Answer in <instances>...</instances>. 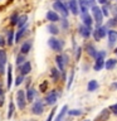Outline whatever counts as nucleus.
Segmentation results:
<instances>
[{"instance_id": "obj_1", "label": "nucleus", "mask_w": 117, "mask_h": 121, "mask_svg": "<svg viewBox=\"0 0 117 121\" xmlns=\"http://www.w3.org/2000/svg\"><path fill=\"white\" fill-rule=\"evenodd\" d=\"M59 97H60V92L58 90H50L49 92L45 93L43 102L47 106H55V104H57V101H58Z\"/></svg>"}, {"instance_id": "obj_2", "label": "nucleus", "mask_w": 117, "mask_h": 121, "mask_svg": "<svg viewBox=\"0 0 117 121\" xmlns=\"http://www.w3.org/2000/svg\"><path fill=\"white\" fill-rule=\"evenodd\" d=\"M44 110H45V104L43 102V100L42 98H35L32 104V107H30V113L34 116H40L44 112Z\"/></svg>"}, {"instance_id": "obj_3", "label": "nucleus", "mask_w": 117, "mask_h": 121, "mask_svg": "<svg viewBox=\"0 0 117 121\" xmlns=\"http://www.w3.org/2000/svg\"><path fill=\"white\" fill-rule=\"evenodd\" d=\"M53 10L58 15H62L63 18H67L69 15V10H68L67 4L63 1H53Z\"/></svg>"}, {"instance_id": "obj_4", "label": "nucleus", "mask_w": 117, "mask_h": 121, "mask_svg": "<svg viewBox=\"0 0 117 121\" xmlns=\"http://www.w3.org/2000/svg\"><path fill=\"white\" fill-rule=\"evenodd\" d=\"M15 101H17V106L20 111H24L26 107V97H25V90H18L17 91V96H15Z\"/></svg>"}, {"instance_id": "obj_5", "label": "nucleus", "mask_w": 117, "mask_h": 121, "mask_svg": "<svg viewBox=\"0 0 117 121\" xmlns=\"http://www.w3.org/2000/svg\"><path fill=\"white\" fill-rule=\"evenodd\" d=\"M48 45H49V48H50L52 51L60 53L62 49H63V47H64V40L58 39L57 37H50L48 39Z\"/></svg>"}, {"instance_id": "obj_6", "label": "nucleus", "mask_w": 117, "mask_h": 121, "mask_svg": "<svg viewBox=\"0 0 117 121\" xmlns=\"http://www.w3.org/2000/svg\"><path fill=\"white\" fill-rule=\"evenodd\" d=\"M104 57H106V52L104 51L97 52L96 62H94V66H93V69L96 71V72L102 71V68L104 67Z\"/></svg>"}, {"instance_id": "obj_7", "label": "nucleus", "mask_w": 117, "mask_h": 121, "mask_svg": "<svg viewBox=\"0 0 117 121\" xmlns=\"http://www.w3.org/2000/svg\"><path fill=\"white\" fill-rule=\"evenodd\" d=\"M91 9H92V19H93V22H96L97 26L102 25V23H103V15H102L101 8L96 5V6L91 8Z\"/></svg>"}, {"instance_id": "obj_8", "label": "nucleus", "mask_w": 117, "mask_h": 121, "mask_svg": "<svg viewBox=\"0 0 117 121\" xmlns=\"http://www.w3.org/2000/svg\"><path fill=\"white\" fill-rule=\"evenodd\" d=\"M29 33L28 30V24L24 25L23 28H19L17 32H15V35H14V43H20L23 42V38H25V35Z\"/></svg>"}, {"instance_id": "obj_9", "label": "nucleus", "mask_w": 117, "mask_h": 121, "mask_svg": "<svg viewBox=\"0 0 117 121\" xmlns=\"http://www.w3.org/2000/svg\"><path fill=\"white\" fill-rule=\"evenodd\" d=\"M107 26H104V25H100V26H96V29L92 30V34H93V37H94V39L96 40H100L102 39L103 37L107 35Z\"/></svg>"}, {"instance_id": "obj_10", "label": "nucleus", "mask_w": 117, "mask_h": 121, "mask_svg": "<svg viewBox=\"0 0 117 121\" xmlns=\"http://www.w3.org/2000/svg\"><path fill=\"white\" fill-rule=\"evenodd\" d=\"M6 63H8V54L5 49H0V76H3L6 71Z\"/></svg>"}, {"instance_id": "obj_11", "label": "nucleus", "mask_w": 117, "mask_h": 121, "mask_svg": "<svg viewBox=\"0 0 117 121\" xmlns=\"http://www.w3.org/2000/svg\"><path fill=\"white\" fill-rule=\"evenodd\" d=\"M18 71H19V74H23L24 77H26V76L30 74V72H32V63H30L29 60H25L21 66L18 67Z\"/></svg>"}, {"instance_id": "obj_12", "label": "nucleus", "mask_w": 117, "mask_h": 121, "mask_svg": "<svg viewBox=\"0 0 117 121\" xmlns=\"http://www.w3.org/2000/svg\"><path fill=\"white\" fill-rule=\"evenodd\" d=\"M32 47H33V40L32 39L23 40V43L20 44V53L24 54V56H26L30 51H32Z\"/></svg>"}, {"instance_id": "obj_13", "label": "nucleus", "mask_w": 117, "mask_h": 121, "mask_svg": "<svg viewBox=\"0 0 117 121\" xmlns=\"http://www.w3.org/2000/svg\"><path fill=\"white\" fill-rule=\"evenodd\" d=\"M78 33L79 35L82 38H84V39H88L91 37V34H92V28H89V26H86L83 24H79L78 25Z\"/></svg>"}, {"instance_id": "obj_14", "label": "nucleus", "mask_w": 117, "mask_h": 121, "mask_svg": "<svg viewBox=\"0 0 117 121\" xmlns=\"http://www.w3.org/2000/svg\"><path fill=\"white\" fill-rule=\"evenodd\" d=\"M37 95H38V92H37V90L34 88V87L30 86L29 88H26V90H25V97H26V102H29V104H33L34 100L37 98Z\"/></svg>"}, {"instance_id": "obj_15", "label": "nucleus", "mask_w": 117, "mask_h": 121, "mask_svg": "<svg viewBox=\"0 0 117 121\" xmlns=\"http://www.w3.org/2000/svg\"><path fill=\"white\" fill-rule=\"evenodd\" d=\"M13 86V66L8 64L6 66V90L9 91Z\"/></svg>"}, {"instance_id": "obj_16", "label": "nucleus", "mask_w": 117, "mask_h": 121, "mask_svg": "<svg viewBox=\"0 0 117 121\" xmlns=\"http://www.w3.org/2000/svg\"><path fill=\"white\" fill-rule=\"evenodd\" d=\"M45 19H47L49 23H54V24H55L57 22L60 20V17L55 13L54 10H48L47 14H45Z\"/></svg>"}, {"instance_id": "obj_17", "label": "nucleus", "mask_w": 117, "mask_h": 121, "mask_svg": "<svg viewBox=\"0 0 117 121\" xmlns=\"http://www.w3.org/2000/svg\"><path fill=\"white\" fill-rule=\"evenodd\" d=\"M67 6H68V10H69L73 15L79 14V8H78V1L77 0H69L68 4H67Z\"/></svg>"}, {"instance_id": "obj_18", "label": "nucleus", "mask_w": 117, "mask_h": 121, "mask_svg": "<svg viewBox=\"0 0 117 121\" xmlns=\"http://www.w3.org/2000/svg\"><path fill=\"white\" fill-rule=\"evenodd\" d=\"M107 35H108V47L112 48L117 42V32L116 30H108Z\"/></svg>"}, {"instance_id": "obj_19", "label": "nucleus", "mask_w": 117, "mask_h": 121, "mask_svg": "<svg viewBox=\"0 0 117 121\" xmlns=\"http://www.w3.org/2000/svg\"><path fill=\"white\" fill-rule=\"evenodd\" d=\"M55 64H57V67H58V71L60 72V73L66 72V64H64V60H63L62 54L55 56Z\"/></svg>"}, {"instance_id": "obj_20", "label": "nucleus", "mask_w": 117, "mask_h": 121, "mask_svg": "<svg viewBox=\"0 0 117 121\" xmlns=\"http://www.w3.org/2000/svg\"><path fill=\"white\" fill-rule=\"evenodd\" d=\"M109 115H111V111H109L108 108H104V110H102L100 112V115L94 119V121H107L109 119Z\"/></svg>"}, {"instance_id": "obj_21", "label": "nucleus", "mask_w": 117, "mask_h": 121, "mask_svg": "<svg viewBox=\"0 0 117 121\" xmlns=\"http://www.w3.org/2000/svg\"><path fill=\"white\" fill-rule=\"evenodd\" d=\"M81 18H82V24L86 25V26H89L92 28V24H93V19L92 17L89 15V13H84V14H81Z\"/></svg>"}, {"instance_id": "obj_22", "label": "nucleus", "mask_w": 117, "mask_h": 121, "mask_svg": "<svg viewBox=\"0 0 117 121\" xmlns=\"http://www.w3.org/2000/svg\"><path fill=\"white\" fill-rule=\"evenodd\" d=\"M77 1H78L79 13H81V14L88 13V9H89V5H88V0H77Z\"/></svg>"}, {"instance_id": "obj_23", "label": "nucleus", "mask_w": 117, "mask_h": 121, "mask_svg": "<svg viewBox=\"0 0 117 121\" xmlns=\"http://www.w3.org/2000/svg\"><path fill=\"white\" fill-rule=\"evenodd\" d=\"M47 30L52 34V37L58 35L59 32H60V30H59V26H58V25H55L54 23H49V24L47 25Z\"/></svg>"}, {"instance_id": "obj_24", "label": "nucleus", "mask_w": 117, "mask_h": 121, "mask_svg": "<svg viewBox=\"0 0 117 121\" xmlns=\"http://www.w3.org/2000/svg\"><path fill=\"white\" fill-rule=\"evenodd\" d=\"M67 111H68V106H67V105L62 106V108H60L59 113L54 117V120H53V121H63L64 117H66V115H67Z\"/></svg>"}, {"instance_id": "obj_25", "label": "nucleus", "mask_w": 117, "mask_h": 121, "mask_svg": "<svg viewBox=\"0 0 117 121\" xmlns=\"http://www.w3.org/2000/svg\"><path fill=\"white\" fill-rule=\"evenodd\" d=\"M14 35H15L14 29H9V30L6 32V38H5V40H6V45L11 47V45L14 44Z\"/></svg>"}, {"instance_id": "obj_26", "label": "nucleus", "mask_w": 117, "mask_h": 121, "mask_svg": "<svg viewBox=\"0 0 117 121\" xmlns=\"http://www.w3.org/2000/svg\"><path fill=\"white\" fill-rule=\"evenodd\" d=\"M60 72L58 71V68H55V67H53V68H50V78H52V81L53 82H58L59 79H60Z\"/></svg>"}, {"instance_id": "obj_27", "label": "nucleus", "mask_w": 117, "mask_h": 121, "mask_svg": "<svg viewBox=\"0 0 117 121\" xmlns=\"http://www.w3.org/2000/svg\"><path fill=\"white\" fill-rule=\"evenodd\" d=\"M116 66H117V59L115 58H109L107 60H104V68L107 71H112Z\"/></svg>"}, {"instance_id": "obj_28", "label": "nucleus", "mask_w": 117, "mask_h": 121, "mask_svg": "<svg viewBox=\"0 0 117 121\" xmlns=\"http://www.w3.org/2000/svg\"><path fill=\"white\" fill-rule=\"evenodd\" d=\"M26 24H28V15L26 14L19 15V19H18V23H17L18 28H23V26L26 25Z\"/></svg>"}, {"instance_id": "obj_29", "label": "nucleus", "mask_w": 117, "mask_h": 121, "mask_svg": "<svg viewBox=\"0 0 117 121\" xmlns=\"http://www.w3.org/2000/svg\"><path fill=\"white\" fill-rule=\"evenodd\" d=\"M98 87H100V85H98V82L96 79H91L88 82V85H87V91H88V92H94Z\"/></svg>"}, {"instance_id": "obj_30", "label": "nucleus", "mask_w": 117, "mask_h": 121, "mask_svg": "<svg viewBox=\"0 0 117 121\" xmlns=\"http://www.w3.org/2000/svg\"><path fill=\"white\" fill-rule=\"evenodd\" d=\"M86 51H87V53H88V56H91V57H93V58H96L97 57V49L94 48V45L93 44H87L86 45Z\"/></svg>"}, {"instance_id": "obj_31", "label": "nucleus", "mask_w": 117, "mask_h": 121, "mask_svg": "<svg viewBox=\"0 0 117 121\" xmlns=\"http://www.w3.org/2000/svg\"><path fill=\"white\" fill-rule=\"evenodd\" d=\"M14 112H15V104H14L13 98H11L10 102H9V108H8V115H6L8 120H10L11 117L14 116Z\"/></svg>"}, {"instance_id": "obj_32", "label": "nucleus", "mask_w": 117, "mask_h": 121, "mask_svg": "<svg viewBox=\"0 0 117 121\" xmlns=\"http://www.w3.org/2000/svg\"><path fill=\"white\" fill-rule=\"evenodd\" d=\"M25 60H26V56L21 54V53H19V54H17V57H15V64H17V67L21 66Z\"/></svg>"}, {"instance_id": "obj_33", "label": "nucleus", "mask_w": 117, "mask_h": 121, "mask_svg": "<svg viewBox=\"0 0 117 121\" xmlns=\"http://www.w3.org/2000/svg\"><path fill=\"white\" fill-rule=\"evenodd\" d=\"M67 115H69V116H81V115H83V111L81 108H72V110H68L67 111Z\"/></svg>"}, {"instance_id": "obj_34", "label": "nucleus", "mask_w": 117, "mask_h": 121, "mask_svg": "<svg viewBox=\"0 0 117 121\" xmlns=\"http://www.w3.org/2000/svg\"><path fill=\"white\" fill-rule=\"evenodd\" d=\"M18 19H19V13H18V11H14V13L10 15V24L13 25V26H14V25H17Z\"/></svg>"}, {"instance_id": "obj_35", "label": "nucleus", "mask_w": 117, "mask_h": 121, "mask_svg": "<svg viewBox=\"0 0 117 121\" xmlns=\"http://www.w3.org/2000/svg\"><path fill=\"white\" fill-rule=\"evenodd\" d=\"M24 81H25V77L23 74H18L17 77H15V82H14V86H20L21 83H24Z\"/></svg>"}, {"instance_id": "obj_36", "label": "nucleus", "mask_w": 117, "mask_h": 121, "mask_svg": "<svg viewBox=\"0 0 117 121\" xmlns=\"http://www.w3.org/2000/svg\"><path fill=\"white\" fill-rule=\"evenodd\" d=\"M59 22H60V26H62L63 30H68V29H69V22H68L67 18H62Z\"/></svg>"}, {"instance_id": "obj_37", "label": "nucleus", "mask_w": 117, "mask_h": 121, "mask_svg": "<svg viewBox=\"0 0 117 121\" xmlns=\"http://www.w3.org/2000/svg\"><path fill=\"white\" fill-rule=\"evenodd\" d=\"M5 100H6L5 91H4V88H0V107H3V106H4V104H5Z\"/></svg>"}, {"instance_id": "obj_38", "label": "nucleus", "mask_w": 117, "mask_h": 121, "mask_svg": "<svg viewBox=\"0 0 117 121\" xmlns=\"http://www.w3.org/2000/svg\"><path fill=\"white\" fill-rule=\"evenodd\" d=\"M73 79H74V69H72V71H71V74H69V78H68V83H67V88H68V90L72 87Z\"/></svg>"}, {"instance_id": "obj_39", "label": "nucleus", "mask_w": 117, "mask_h": 121, "mask_svg": "<svg viewBox=\"0 0 117 121\" xmlns=\"http://www.w3.org/2000/svg\"><path fill=\"white\" fill-rule=\"evenodd\" d=\"M47 90H48V81L42 82L40 85H39V91H40L42 93H44V92H47Z\"/></svg>"}, {"instance_id": "obj_40", "label": "nucleus", "mask_w": 117, "mask_h": 121, "mask_svg": "<svg viewBox=\"0 0 117 121\" xmlns=\"http://www.w3.org/2000/svg\"><path fill=\"white\" fill-rule=\"evenodd\" d=\"M55 111H57V107L54 106V107L50 110V112H49V115H48V117H47V120H45V121H53V119H54V115H55Z\"/></svg>"}, {"instance_id": "obj_41", "label": "nucleus", "mask_w": 117, "mask_h": 121, "mask_svg": "<svg viewBox=\"0 0 117 121\" xmlns=\"http://www.w3.org/2000/svg\"><path fill=\"white\" fill-rule=\"evenodd\" d=\"M101 11H102V15H103V17H108V15H109V9H108L107 4H106V5H102Z\"/></svg>"}, {"instance_id": "obj_42", "label": "nucleus", "mask_w": 117, "mask_h": 121, "mask_svg": "<svg viewBox=\"0 0 117 121\" xmlns=\"http://www.w3.org/2000/svg\"><path fill=\"white\" fill-rule=\"evenodd\" d=\"M74 52H75V60H79V58H81V54H82V48H81V47H77Z\"/></svg>"}, {"instance_id": "obj_43", "label": "nucleus", "mask_w": 117, "mask_h": 121, "mask_svg": "<svg viewBox=\"0 0 117 121\" xmlns=\"http://www.w3.org/2000/svg\"><path fill=\"white\" fill-rule=\"evenodd\" d=\"M5 45H6V40H5V37L0 34V49H3L4 47H5Z\"/></svg>"}, {"instance_id": "obj_44", "label": "nucleus", "mask_w": 117, "mask_h": 121, "mask_svg": "<svg viewBox=\"0 0 117 121\" xmlns=\"http://www.w3.org/2000/svg\"><path fill=\"white\" fill-rule=\"evenodd\" d=\"M109 111H111L113 115H117V104H115V105H111L109 106Z\"/></svg>"}, {"instance_id": "obj_45", "label": "nucleus", "mask_w": 117, "mask_h": 121, "mask_svg": "<svg viewBox=\"0 0 117 121\" xmlns=\"http://www.w3.org/2000/svg\"><path fill=\"white\" fill-rule=\"evenodd\" d=\"M116 25H117V22H116V19H115V18L109 19L108 23H107V26H111V28H112V26H116Z\"/></svg>"}, {"instance_id": "obj_46", "label": "nucleus", "mask_w": 117, "mask_h": 121, "mask_svg": "<svg viewBox=\"0 0 117 121\" xmlns=\"http://www.w3.org/2000/svg\"><path fill=\"white\" fill-rule=\"evenodd\" d=\"M25 90L26 88H29V87H30V83H32V78H30V77H28V78H26L25 77Z\"/></svg>"}, {"instance_id": "obj_47", "label": "nucleus", "mask_w": 117, "mask_h": 121, "mask_svg": "<svg viewBox=\"0 0 117 121\" xmlns=\"http://www.w3.org/2000/svg\"><path fill=\"white\" fill-rule=\"evenodd\" d=\"M88 5H89V8L96 6V0H88Z\"/></svg>"}, {"instance_id": "obj_48", "label": "nucleus", "mask_w": 117, "mask_h": 121, "mask_svg": "<svg viewBox=\"0 0 117 121\" xmlns=\"http://www.w3.org/2000/svg\"><path fill=\"white\" fill-rule=\"evenodd\" d=\"M109 88H111L112 91L117 90V82H113V83H111V86H109Z\"/></svg>"}, {"instance_id": "obj_49", "label": "nucleus", "mask_w": 117, "mask_h": 121, "mask_svg": "<svg viewBox=\"0 0 117 121\" xmlns=\"http://www.w3.org/2000/svg\"><path fill=\"white\" fill-rule=\"evenodd\" d=\"M98 3L101 4V5H106V4H107V0H97Z\"/></svg>"}, {"instance_id": "obj_50", "label": "nucleus", "mask_w": 117, "mask_h": 121, "mask_svg": "<svg viewBox=\"0 0 117 121\" xmlns=\"http://www.w3.org/2000/svg\"><path fill=\"white\" fill-rule=\"evenodd\" d=\"M0 88H3V81L0 79Z\"/></svg>"}, {"instance_id": "obj_51", "label": "nucleus", "mask_w": 117, "mask_h": 121, "mask_svg": "<svg viewBox=\"0 0 117 121\" xmlns=\"http://www.w3.org/2000/svg\"><path fill=\"white\" fill-rule=\"evenodd\" d=\"M115 53H116V56H117V48L115 49Z\"/></svg>"}, {"instance_id": "obj_52", "label": "nucleus", "mask_w": 117, "mask_h": 121, "mask_svg": "<svg viewBox=\"0 0 117 121\" xmlns=\"http://www.w3.org/2000/svg\"><path fill=\"white\" fill-rule=\"evenodd\" d=\"M54 1H62V0H54Z\"/></svg>"}, {"instance_id": "obj_53", "label": "nucleus", "mask_w": 117, "mask_h": 121, "mask_svg": "<svg viewBox=\"0 0 117 121\" xmlns=\"http://www.w3.org/2000/svg\"><path fill=\"white\" fill-rule=\"evenodd\" d=\"M23 121H32V120H23Z\"/></svg>"}, {"instance_id": "obj_54", "label": "nucleus", "mask_w": 117, "mask_h": 121, "mask_svg": "<svg viewBox=\"0 0 117 121\" xmlns=\"http://www.w3.org/2000/svg\"><path fill=\"white\" fill-rule=\"evenodd\" d=\"M84 121H91V120H84Z\"/></svg>"}]
</instances>
